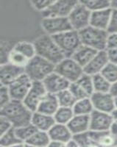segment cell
Returning <instances> with one entry per match:
<instances>
[{
    "instance_id": "4",
    "label": "cell",
    "mask_w": 117,
    "mask_h": 147,
    "mask_svg": "<svg viewBox=\"0 0 117 147\" xmlns=\"http://www.w3.org/2000/svg\"><path fill=\"white\" fill-rule=\"evenodd\" d=\"M83 45L94 49L97 52L106 50L108 32L89 26L79 32Z\"/></svg>"
},
{
    "instance_id": "34",
    "label": "cell",
    "mask_w": 117,
    "mask_h": 147,
    "mask_svg": "<svg viewBox=\"0 0 117 147\" xmlns=\"http://www.w3.org/2000/svg\"><path fill=\"white\" fill-rule=\"evenodd\" d=\"M101 74L111 84L117 82V65L108 63Z\"/></svg>"
},
{
    "instance_id": "32",
    "label": "cell",
    "mask_w": 117,
    "mask_h": 147,
    "mask_svg": "<svg viewBox=\"0 0 117 147\" xmlns=\"http://www.w3.org/2000/svg\"><path fill=\"white\" fill-rule=\"evenodd\" d=\"M22 142L17 137L15 129L13 128L8 132H5L2 136H0V146L10 147L17 143Z\"/></svg>"
},
{
    "instance_id": "39",
    "label": "cell",
    "mask_w": 117,
    "mask_h": 147,
    "mask_svg": "<svg viewBox=\"0 0 117 147\" xmlns=\"http://www.w3.org/2000/svg\"><path fill=\"white\" fill-rule=\"evenodd\" d=\"M108 33H117V10H112L110 24H109L108 29Z\"/></svg>"
},
{
    "instance_id": "31",
    "label": "cell",
    "mask_w": 117,
    "mask_h": 147,
    "mask_svg": "<svg viewBox=\"0 0 117 147\" xmlns=\"http://www.w3.org/2000/svg\"><path fill=\"white\" fill-rule=\"evenodd\" d=\"M81 2L91 13L110 8V1L108 0H85Z\"/></svg>"
},
{
    "instance_id": "46",
    "label": "cell",
    "mask_w": 117,
    "mask_h": 147,
    "mask_svg": "<svg viewBox=\"0 0 117 147\" xmlns=\"http://www.w3.org/2000/svg\"><path fill=\"white\" fill-rule=\"evenodd\" d=\"M10 147H26V144L24 142H19L14 145L10 146Z\"/></svg>"
},
{
    "instance_id": "13",
    "label": "cell",
    "mask_w": 117,
    "mask_h": 147,
    "mask_svg": "<svg viewBox=\"0 0 117 147\" xmlns=\"http://www.w3.org/2000/svg\"><path fill=\"white\" fill-rule=\"evenodd\" d=\"M32 81L29 78L25 73L18 77L16 80L7 86L10 90L12 100H18L23 102L28 94Z\"/></svg>"
},
{
    "instance_id": "47",
    "label": "cell",
    "mask_w": 117,
    "mask_h": 147,
    "mask_svg": "<svg viewBox=\"0 0 117 147\" xmlns=\"http://www.w3.org/2000/svg\"><path fill=\"white\" fill-rule=\"evenodd\" d=\"M113 116H114V119H115L116 121H117V109H116L114 111V113H112Z\"/></svg>"
},
{
    "instance_id": "15",
    "label": "cell",
    "mask_w": 117,
    "mask_h": 147,
    "mask_svg": "<svg viewBox=\"0 0 117 147\" xmlns=\"http://www.w3.org/2000/svg\"><path fill=\"white\" fill-rule=\"evenodd\" d=\"M44 86L49 94L57 95L60 92L69 89L70 82L57 72H52L43 81Z\"/></svg>"
},
{
    "instance_id": "50",
    "label": "cell",
    "mask_w": 117,
    "mask_h": 147,
    "mask_svg": "<svg viewBox=\"0 0 117 147\" xmlns=\"http://www.w3.org/2000/svg\"><path fill=\"white\" fill-rule=\"evenodd\" d=\"M86 147H97V146H96L91 145V146H86Z\"/></svg>"
},
{
    "instance_id": "24",
    "label": "cell",
    "mask_w": 117,
    "mask_h": 147,
    "mask_svg": "<svg viewBox=\"0 0 117 147\" xmlns=\"http://www.w3.org/2000/svg\"><path fill=\"white\" fill-rule=\"evenodd\" d=\"M6 59H7L6 62L10 63L13 65L21 67V68H24V69L25 68L30 61V60L27 58L24 55L18 52V51L15 50L13 47L7 52Z\"/></svg>"
},
{
    "instance_id": "8",
    "label": "cell",
    "mask_w": 117,
    "mask_h": 147,
    "mask_svg": "<svg viewBox=\"0 0 117 147\" xmlns=\"http://www.w3.org/2000/svg\"><path fill=\"white\" fill-rule=\"evenodd\" d=\"M41 27L45 34L51 36H55L72 30L68 17L42 18Z\"/></svg>"
},
{
    "instance_id": "11",
    "label": "cell",
    "mask_w": 117,
    "mask_h": 147,
    "mask_svg": "<svg viewBox=\"0 0 117 147\" xmlns=\"http://www.w3.org/2000/svg\"><path fill=\"white\" fill-rule=\"evenodd\" d=\"M115 121L111 113L94 110L90 115V130L94 132H106L110 130Z\"/></svg>"
},
{
    "instance_id": "18",
    "label": "cell",
    "mask_w": 117,
    "mask_h": 147,
    "mask_svg": "<svg viewBox=\"0 0 117 147\" xmlns=\"http://www.w3.org/2000/svg\"><path fill=\"white\" fill-rule=\"evenodd\" d=\"M74 136L90 130V115H75L67 124Z\"/></svg>"
},
{
    "instance_id": "30",
    "label": "cell",
    "mask_w": 117,
    "mask_h": 147,
    "mask_svg": "<svg viewBox=\"0 0 117 147\" xmlns=\"http://www.w3.org/2000/svg\"><path fill=\"white\" fill-rule=\"evenodd\" d=\"M15 129V132L17 137L21 141L26 143L30 138L33 136L37 131V129L31 123L27 125L17 127Z\"/></svg>"
},
{
    "instance_id": "51",
    "label": "cell",
    "mask_w": 117,
    "mask_h": 147,
    "mask_svg": "<svg viewBox=\"0 0 117 147\" xmlns=\"http://www.w3.org/2000/svg\"><path fill=\"white\" fill-rule=\"evenodd\" d=\"M0 147H3V146H0Z\"/></svg>"
},
{
    "instance_id": "9",
    "label": "cell",
    "mask_w": 117,
    "mask_h": 147,
    "mask_svg": "<svg viewBox=\"0 0 117 147\" xmlns=\"http://www.w3.org/2000/svg\"><path fill=\"white\" fill-rule=\"evenodd\" d=\"M48 94L43 82H32L28 94L24 99V104L32 112L38 110L39 105Z\"/></svg>"
},
{
    "instance_id": "20",
    "label": "cell",
    "mask_w": 117,
    "mask_h": 147,
    "mask_svg": "<svg viewBox=\"0 0 117 147\" xmlns=\"http://www.w3.org/2000/svg\"><path fill=\"white\" fill-rule=\"evenodd\" d=\"M55 123V119L52 115H46L37 111L32 114L31 124L37 129V130L48 132Z\"/></svg>"
},
{
    "instance_id": "38",
    "label": "cell",
    "mask_w": 117,
    "mask_h": 147,
    "mask_svg": "<svg viewBox=\"0 0 117 147\" xmlns=\"http://www.w3.org/2000/svg\"><path fill=\"white\" fill-rule=\"evenodd\" d=\"M13 128L14 127L11 122L5 117L0 115V136H2Z\"/></svg>"
},
{
    "instance_id": "42",
    "label": "cell",
    "mask_w": 117,
    "mask_h": 147,
    "mask_svg": "<svg viewBox=\"0 0 117 147\" xmlns=\"http://www.w3.org/2000/svg\"><path fill=\"white\" fill-rule=\"evenodd\" d=\"M47 147H66V144L59 141H54L51 140L50 143L49 144Z\"/></svg>"
},
{
    "instance_id": "43",
    "label": "cell",
    "mask_w": 117,
    "mask_h": 147,
    "mask_svg": "<svg viewBox=\"0 0 117 147\" xmlns=\"http://www.w3.org/2000/svg\"><path fill=\"white\" fill-rule=\"evenodd\" d=\"M66 147H81L75 139L72 138L66 144Z\"/></svg>"
},
{
    "instance_id": "22",
    "label": "cell",
    "mask_w": 117,
    "mask_h": 147,
    "mask_svg": "<svg viewBox=\"0 0 117 147\" xmlns=\"http://www.w3.org/2000/svg\"><path fill=\"white\" fill-rule=\"evenodd\" d=\"M97 52H98L94 49H91L82 44L71 57L75 60L79 65L84 68L90 63L92 59L94 58Z\"/></svg>"
},
{
    "instance_id": "28",
    "label": "cell",
    "mask_w": 117,
    "mask_h": 147,
    "mask_svg": "<svg viewBox=\"0 0 117 147\" xmlns=\"http://www.w3.org/2000/svg\"><path fill=\"white\" fill-rule=\"evenodd\" d=\"M94 93H110L112 84L108 81L101 74L92 76Z\"/></svg>"
},
{
    "instance_id": "10",
    "label": "cell",
    "mask_w": 117,
    "mask_h": 147,
    "mask_svg": "<svg viewBox=\"0 0 117 147\" xmlns=\"http://www.w3.org/2000/svg\"><path fill=\"white\" fill-rule=\"evenodd\" d=\"M78 1L75 0H58L53 3L45 11L42 12V18L48 17H68Z\"/></svg>"
},
{
    "instance_id": "40",
    "label": "cell",
    "mask_w": 117,
    "mask_h": 147,
    "mask_svg": "<svg viewBox=\"0 0 117 147\" xmlns=\"http://www.w3.org/2000/svg\"><path fill=\"white\" fill-rule=\"evenodd\" d=\"M117 49V33H108L107 40V49Z\"/></svg>"
},
{
    "instance_id": "23",
    "label": "cell",
    "mask_w": 117,
    "mask_h": 147,
    "mask_svg": "<svg viewBox=\"0 0 117 147\" xmlns=\"http://www.w3.org/2000/svg\"><path fill=\"white\" fill-rule=\"evenodd\" d=\"M73 110L75 115H90L94 110L90 97L77 100L73 107Z\"/></svg>"
},
{
    "instance_id": "6",
    "label": "cell",
    "mask_w": 117,
    "mask_h": 147,
    "mask_svg": "<svg viewBox=\"0 0 117 147\" xmlns=\"http://www.w3.org/2000/svg\"><path fill=\"white\" fill-rule=\"evenodd\" d=\"M55 71L69 81L75 82L84 74L83 68L72 57H65L55 65Z\"/></svg>"
},
{
    "instance_id": "37",
    "label": "cell",
    "mask_w": 117,
    "mask_h": 147,
    "mask_svg": "<svg viewBox=\"0 0 117 147\" xmlns=\"http://www.w3.org/2000/svg\"><path fill=\"white\" fill-rule=\"evenodd\" d=\"M54 0H43V1H31L30 4L32 5L33 8L39 11L41 13L42 12L45 11L53 3Z\"/></svg>"
},
{
    "instance_id": "19",
    "label": "cell",
    "mask_w": 117,
    "mask_h": 147,
    "mask_svg": "<svg viewBox=\"0 0 117 147\" xmlns=\"http://www.w3.org/2000/svg\"><path fill=\"white\" fill-rule=\"evenodd\" d=\"M48 134L51 140L59 141L64 144H66L74 138L73 134L72 133L68 126L57 123H55V125L50 129Z\"/></svg>"
},
{
    "instance_id": "36",
    "label": "cell",
    "mask_w": 117,
    "mask_h": 147,
    "mask_svg": "<svg viewBox=\"0 0 117 147\" xmlns=\"http://www.w3.org/2000/svg\"><path fill=\"white\" fill-rule=\"evenodd\" d=\"M12 98L7 86L1 85L0 88V108L11 102Z\"/></svg>"
},
{
    "instance_id": "25",
    "label": "cell",
    "mask_w": 117,
    "mask_h": 147,
    "mask_svg": "<svg viewBox=\"0 0 117 147\" xmlns=\"http://www.w3.org/2000/svg\"><path fill=\"white\" fill-rule=\"evenodd\" d=\"M74 115L75 114L74 112L73 108L60 107L57 110V112L53 115V117L57 124L67 125L70 122V121L73 119Z\"/></svg>"
},
{
    "instance_id": "41",
    "label": "cell",
    "mask_w": 117,
    "mask_h": 147,
    "mask_svg": "<svg viewBox=\"0 0 117 147\" xmlns=\"http://www.w3.org/2000/svg\"><path fill=\"white\" fill-rule=\"evenodd\" d=\"M106 52H107L109 63L117 65V49H107Z\"/></svg>"
},
{
    "instance_id": "45",
    "label": "cell",
    "mask_w": 117,
    "mask_h": 147,
    "mask_svg": "<svg viewBox=\"0 0 117 147\" xmlns=\"http://www.w3.org/2000/svg\"><path fill=\"white\" fill-rule=\"evenodd\" d=\"M110 9L112 10H117V0L110 1Z\"/></svg>"
},
{
    "instance_id": "48",
    "label": "cell",
    "mask_w": 117,
    "mask_h": 147,
    "mask_svg": "<svg viewBox=\"0 0 117 147\" xmlns=\"http://www.w3.org/2000/svg\"><path fill=\"white\" fill-rule=\"evenodd\" d=\"M26 147H39V146H36L29 145V144H26Z\"/></svg>"
},
{
    "instance_id": "52",
    "label": "cell",
    "mask_w": 117,
    "mask_h": 147,
    "mask_svg": "<svg viewBox=\"0 0 117 147\" xmlns=\"http://www.w3.org/2000/svg\"><path fill=\"white\" fill-rule=\"evenodd\" d=\"M114 147H117V146H114Z\"/></svg>"
},
{
    "instance_id": "17",
    "label": "cell",
    "mask_w": 117,
    "mask_h": 147,
    "mask_svg": "<svg viewBox=\"0 0 117 147\" xmlns=\"http://www.w3.org/2000/svg\"><path fill=\"white\" fill-rule=\"evenodd\" d=\"M111 13L112 10L110 8L92 12L91 16L90 26L99 30L108 31L111 18Z\"/></svg>"
},
{
    "instance_id": "26",
    "label": "cell",
    "mask_w": 117,
    "mask_h": 147,
    "mask_svg": "<svg viewBox=\"0 0 117 147\" xmlns=\"http://www.w3.org/2000/svg\"><path fill=\"white\" fill-rule=\"evenodd\" d=\"M13 48L15 50L18 51V52L24 55L29 60H31L36 55V51H35V47L33 42L31 43V42L26 41V40L17 42L16 44L13 47Z\"/></svg>"
},
{
    "instance_id": "27",
    "label": "cell",
    "mask_w": 117,
    "mask_h": 147,
    "mask_svg": "<svg viewBox=\"0 0 117 147\" xmlns=\"http://www.w3.org/2000/svg\"><path fill=\"white\" fill-rule=\"evenodd\" d=\"M51 139L48 132L37 130L25 144L39 147H47Z\"/></svg>"
},
{
    "instance_id": "21",
    "label": "cell",
    "mask_w": 117,
    "mask_h": 147,
    "mask_svg": "<svg viewBox=\"0 0 117 147\" xmlns=\"http://www.w3.org/2000/svg\"><path fill=\"white\" fill-rule=\"evenodd\" d=\"M59 107L60 105H59L57 96L48 93L39 105L37 112L53 116Z\"/></svg>"
},
{
    "instance_id": "3",
    "label": "cell",
    "mask_w": 117,
    "mask_h": 147,
    "mask_svg": "<svg viewBox=\"0 0 117 147\" xmlns=\"http://www.w3.org/2000/svg\"><path fill=\"white\" fill-rule=\"evenodd\" d=\"M55 64L39 55H35L25 66L24 73L32 82H43L49 74L55 71Z\"/></svg>"
},
{
    "instance_id": "33",
    "label": "cell",
    "mask_w": 117,
    "mask_h": 147,
    "mask_svg": "<svg viewBox=\"0 0 117 147\" xmlns=\"http://www.w3.org/2000/svg\"><path fill=\"white\" fill-rule=\"evenodd\" d=\"M78 84L85 92L86 94L91 97V96L94 93V84H93V77L92 76L89 75L87 74L84 73L78 80L77 81Z\"/></svg>"
},
{
    "instance_id": "1",
    "label": "cell",
    "mask_w": 117,
    "mask_h": 147,
    "mask_svg": "<svg viewBox=\"0 0 117 147\" xmlns=\"http://www.w3.org/2000/svg\"><path fill=\"white\" fill-rule=\"evenodd\" d=\"M32 114L33 112L22 101L11 100L7 105L0 108V115L8 119L14 128L30 124Z\"/></svg>"
},
{
    "instance_id": "35",
    "label": "cell",
    "mask_w": 117,
    "mask_h": 147,
    "mask_svg": "<svg viewBox=\"0 0 117 147\" xmlns=\"http://www.w3.org/2000/svg\"><path fill=\"white\" fill-rule=\"evenodd\" d=\"M69 89L71 91V93L74 95V96L75 97L77 100H80V99L90 97L86 94V92L77 82H72V83H71Z\"/></svg>"
},
{
    "instance_id": "29",
    "label": "cell",
    "mask_w": 117,
    "mask_h": 147,
    "mask_svg": "<svg viewBox=\"0 0 117 147\" xmlns=\"http://www.w3.org/2000/svg\"><path fill=\"white\" fill-rule=\"evenodd\" d=\"M56 96H57L60 107L73 108L76 102L77 101L75 97L74 96L73 94L71 93L69 89H67V90L60 92Z\"/></svg>"
},
{
    "instance_id": "44",
    "label": "cell",
    "mask_w": 117,
    "mask_h": 147,
    "mask_svg": "<svg viewBox=\"0 0 117 147\" xmlns=\"http://www.w3.org/2000/svg\"><path fill=\"white\" fill-rule=\"evenodd\" d=\"M110 93L112 94L115 98H117V82H116L115 83L112 84Z\"/></svg>"
},
{
    "instance_id": "12",
    "label": "cell",
    "mask_w": 117,
    "mask_h": 147,
    "mask_svg": "<svg viewBox=\"0 0 117 147\" xmlns=\"http://www.w3.org/2000/svg\"><path fill=\"white\" fill-rule=\"evenodd\" d=\"M90 98L94 110L112 114L116 109L115 97L110 93H94Z\"/></svg>"
},
{
    "instance_id": "2",
    "label": "cell",
    "mask_w": 117,
    "mask_h": 147,
    "mask_svg": "<svg viewBox=\"0 0 117 147\" xmlns=\"http://www.w3.org/2000/svg\"><path fill=\"white\" fill-rule=\"evenodd\" d=\"M33 44L36 55L46 59L55 65L66 57L51 35L47 34L40 35L35 39Z\"/></svg>"
},
{
    "instance_id": "49",
    "label": "cell",
    "mask_w": 117,
    "mask_h": 147,
    "mask_svg": "<svg viewBox=\"0 0 117 147\" xmlns=\"http://www.w3.org/2000/svg\"><path fill=\"white\" fill-rule=\"evenodd\" d=\"M115 100H116V109H117V98H115Z\"/></svg>"
},
{
    "instance_id": "5",
    "label": "cell",
    "mask_w": 117,
    "mask_h": 147,
    "mask_svg": "<svg viewBox=\"0 0 117 147\" xmlns=\"http://www.w3.org/2000/svg\"><path fill=\"white\" fill-rule=\"evenodd\" d=\"M52 38L66 57H72L77 49L82 45L80 33L76 30H69L52 36Z\"/></svg>"
},
{
    "instance_id": "7",
    "label": "cell",
    "mask_w": 117,
    "mask_h": 147,
    "mask_svg": "<svg viewBox=\"0 0 117 147\" xmlns=\"http://www.w3.org/2000/svg\"><path fill=\"white\" fill-rule=\"evenodd\" d=\"M91 12L81 1H78L68 16L72 30L80 32L90 26Z\"/></svg>"
},
{
    "instance_id": "16",
    "label": "cell",
    "mask_w": 117,
    "mask_h": 147,
    "mask_svg": "<svg viewBox=\"0 0 117 147\" xmlns=\"http://www.w3.org/2000/svg\"><path fill=\"white\" fill-rule=\"evenodd\" d=\"M108 63L109 60L106 50L98 52L90 63L83 68L84 73L91 76L101 74Z\"/></svg>"
},
{
    "instance_id": "14",
    "label": "cell",
    "mask_w": 117,
    "mask_h": 147,
    "mask_svg": "<svg viewBox=\"0 0 117 147\" xmlns=\"http://www.w3.org/2000/svg\"><path fill=\"white\" fill-rule=\"evenodd\" d=\"M24 74V69L16 66L7 62H4L0 65V84L9 86Z\"/></svg>"
}]
</instances>
